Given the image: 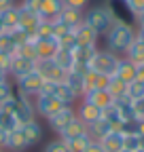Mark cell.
Segmentation results:
<instances>
[{"label":"cell","mask_w":144,"mask_h":152,"mask_svg":"<svg viewBox=\"0 0 144 152\" xmlns=\"http://www.w3.org/2000/svg\"><path fill=\"white\" fill-rule=\"evenodd\" d=\"M7 78H11V76H9V72H4V70H0V80H7Z\"/></svg>","instance_id":"53"},{"label":"cell","mask_w":144,"mask_h":152,"mask_svg":"<svg viewBox=\"0 0 144 152\" xmlns=\"http://www.w3.org/2000/svg\"><path fill=\"white\" fill-rule=\"evenodd\" d=\"M136 28H144V11L136 15Z\"/></svg>","instance_id":"48"},{"label":"cell","mask_w":144,"mask_h":152,"mask_svg":"<svg viewBox=\"0 0 144 152\" xmlns=\"http://www.w3.org/2000/svg\"><path fill=\"white\" fill-rule=\"evenodd\" d=\"M13 4H17L15 0H0V11H4V9H9V7H13Z\"/></svg>","instance_id":"49"},{"label":"cell","mask_w":144,"mask_h":152,"mask_svg":"<svg viewBox=\"0 0 144 152\" xmlns=\"http://www.w3.org/2000/svg\"><path fill=\"white\" fill-rule=\"evenodd\" d=\"M15 87H13V80L7 78V80H0V104H4L11 95H13Z\"/></svg>","instance_id":"40"},{"label":"cell","mask_w":144,"mask_h":152,"mask_svg":"<svg viewBox=\"0 0 144 152\" xmlns=\"http://www.w3.org/2000/svg\"><path fill=\"white\" fill-rule=\"evenodd\" d=\"M40 93H45V95H51V97H57L60 102H64L66 106H74L81 97L72 91L64 80H45L43 83V89H40Z\"/></svg>","instance_id":"5"},{"label":"cell","mask_w":144,"mask_h":152,"mask_svg":"<svg viewBox=\"0 0 144 152\" xmlns=\"http://www.w3.org/2000/svg\"><path fill=\"white\" fill-rule=\"evenodd\" d=\"M106 91H108V95H110V97L117 102V99L125 97L127 85H125L123 80H119V78H115V76H110V78H108V85H106Z\"/></svg>","instance_id":"32"},{"label":"cell","mask_w":144,"mask_h":152,"mask_svg":"<svg viewBox=\"0 0 144 152\" xmlns=\"http://www.w3.org/2000/svg\"><path fill=\"white\" fill-rule=\"evenodd\" d=\"M7 137H9V133L0 129V150H7Z\"/></svg>","instance_id":"47"},{"label":"cell","mask_w":144,"mask_h":152,"mask_svg":"<svg viewBox=\"0 0 144 152\" xmlns=\"http://www.w3.org/2000/svg\"><path fill=\"white\" fill-rule=\"evenodd\" d=\"M138 135H140V137H144V118H142V121H138Z\"/></svg>","instance_id":"52"},{"label":"cell","mask_w":144,"mask_h":152,"mask_svg":"<svg viewBox=\"0 0 144 152\" xmlns=\"http://www.w3.org/2000/svg\"><path fill=\"white\" fill-rule=\"evenodd\" d=\"M85 23L102 38V36L108 34V30L112 28L115 19H112V15H110V11H108L106 4H96V7L85 11Z\"/></svg>","instance_id":"2"},{"label":"cell","mask_w":144,"mask_h":152,"mask_svg":"<svg viewBox=\"0 0 144 152\" xmlns=\"http://www.w3.org/2000/svg\"><path fill=\"white\" fill-rule=\"evenodd\" d=\"M4 104L13 110V114H15V118L19 121V125H26V123H30V121L36 118L34 102L30 97H26V95H21L19 91H13V95H11Z\"/></svg>","instance_id":"3"},{"label":"cell","mask_w":144,"mask_h":152,"mask_svg":"<svg viewBox=\"0 0 144 152\" xmlns=\"http://www.w3.org/2000/svg\"><path fill=\"white\" fill-rule=\"evenodd\" d=\"M36 38H55L53 36V21H43L36 28Z\"/></svg>","instance_id":"39"},{"label":"cell","mask_w":144,"mask_h":152,"mask_svg":"<svg viewBox=\"0 0 144 152\" xmlns=\"http://www.w3.org/2000/svg\"><path fill=\"white\" fill-rule=\"evenodd\" d=\"M83 74H85V70H76V68H72V70H68V72H66V76H64V83H66L72 91H74L79 97H83V93H85Z\"/></svg>","instance_id":"21"},{"label":"cell","mask_w":144,"mask_h":152,"mask_svg":"<svg viewBox=\"0 0 144 152\" xmlns=\"http://www.w3.org/2000/svg\"><path fill=\"white\" fill-rule=\"evenodd\" d=\"M136 80L144 83V66H138V72H136Z\"/></svg>","instance_id":"50"},{"label":"cell","mask_w":144,"mask_h":152,"mask_svg":"<svg viewBox=\"0 0 144 152\" xmlns=\"http://www.w3.org/2000/svg\"><path fill=\"white\" fill-rule=\"evenodd\" d=\"M125 59H129L134 66H144V42H140V40H134L132 42V47L125 51Z\"/></svg>","instance_id":"29"},{"label":"cell","mask_w":144,"mask_h":152,"mask_svg":"<svg viewBox=\"0 0 144 152\" xmlns=\"http://www.w3.org/2000/svg\"><path fill=\"white\" fill-rule=\"evenodd\" d=\"M81 99H85V102H89V104H93V106L100 108V110H104V108H108L110 104H115V99L108 95L106 89H93V91L85 93Z\"/></svg>","instance_id":"17"},{"label":"cell","mask_w":144,"mask_h":152,"mask_svg":"<svg viewBox=\"0 0 144 152\" xmlns=\"http://www.w3.org/2000/svg\"><path fill=\"white\" fill-rule=\"evenodd\" d=\"M4 32V26H2V19H0V34H2Z\"/></svg>","instance_id":"54"},{"label":"cell","mask_w":144,"mask_h":152,"mask_svg":"<svg viewBox=\"0 0 144 152\" xmlns=\"http://www.w3.org/2000/svg\"><path fill=\"white\" fill-rule=\"evenodd\" d=\"M125 97H127V99H132V102L142 99V97H144V83H140V80H132V83L127 85Z\"/></svg>","instance_id":"34"},{"label":"cell","mask_w":144,"mask_h":152,"mask_svg":"<svg viewBox=\"0 0 144 152\" xmlns=\"http://www.w3.org/2000/svg\"><path fill=\"white\" fill-rule=\"evenodd\" d=\"M34 102V110H36V116H40V118H51L55 112H60L66 104L60 102L57 97H51V95H45V93H38L36 97L32 99Z\"/></svg>","instance_id":"7"},{"label":"cell","mask_w":144,"mask_h":152,"mask_svg":"<svg viewBox=\"0 0 144 152\" xmlns=\"http://www.w3.org/2000/svg\"><path fill=\"white\" fill-rule=\"evenodd\" d=\"M83 83H85V93H89V91H93V89H106V85H108V76H102V74H98V72H93V70H85V74H83ZM83 93V95H85Z\"/></svg>","instance_id":"20"},{"label":"cell","mask_w":144,"mask_h":152,"mask_svg":"<svg viewBox=\"0 0 144 152\" xmlns=\"http://www.w3.org/2000/svg\"><path fill=\"white\" fill-rule=\"evenodd\" d=\"M142 148V137L140 135H123V150L136 152Z\"/></svg>","instance_id":"36"},{"label":"cell","mask_w":144,"mask_h":152,"mask_svg":"<svg viewBox=\"0 0 144 152\" xmlns=\"http://www.w3.org/2000/svg\"><path fill=\"white\" fill-rule=\"evenodd\" d=\"M83 152H104V148H102V144H100V142H91V144H89Z\"/></svg>","instance_id":"46"},{"label":"cell","mask_w":144,"mask_h":152,"mask_svg":"<svg viewBox=\"0 0 144 152\" xmlns=\"http://www.w3.org/2000/svg\"><path fill=\"white\" fill-rule=\"evenodd\" d=\"M127 2H129V7H132L134 15H138L140 11H144V0H127Z\"/></svg>","instance_id":"45"},{"label":"cell","mask_w":144,"mask_h":152,"mask_svg":"<svg viewBox=\"0 0 144 152\" xmlns=\"http://www.w3.org/2000/svg\"><path fill=\"white\" fill-rule=\"evenodd\" d=\"M74 118H76V110H74V106H64L60 112L53 114L51 118H47V125H49V127H51V131L57 135V133H60V131H64L72 121H74Z\"/></svg>","instance_id":"9"},{"label":"cell","mask_w":144,"mask_h":152,"mask_svg":"<svg viewBox=\"0 0 144 152\" xmlns=\"http://www.w3.org/2000/svg\"><path fill=\"white\" fill-rule=\"evenodd\" d=\"M104 38H106V49L110 53H115V55H119V57H123L125 51H127L132 47V42L136 40V26L115 21Z\"/></svg>","instance_id":"1"},{"label":"cell","mask_w":144,"mask_h":152,"mask_svg":"<svg viewBox=\"0 0 144 152\" xmlns=\"http://www.w3.org/2000/svg\"><path fill=\"white\" fill-rule=\"evenodd\" d=\"M64 7H70V9H79V11H87L89 7V0H62Z\"/></svg>","instance_id":"42"},{"label":"cell","mask_w":144,"mask_h":152,"mask_svg":"<svg viewBox=\"0 0 144 152\" xmlns=\"http://www.w3.org/2000/svg\"><path fill=\"white\" fill-rule=\"evenodd\" d=\"M38 23H40V17L38 15H34V13L21 9V13H19V30H24L28 36L36 38V28H38Z\"/></svg>","instance_id":"18"},{"label":"cell","mask_w":144,"mask_h":152,"mask_svg":"<svg viewBox=\"0 0 144 152\" xmlns=\"http://www.w3.org/2000/svg\"><path fill=\"white\" fill-rule=\"evenodd\" d=\"M104 4L108 7V11H110V15H112L115 21L136 26V15H134V11H132V7H129L127 0H106Z\"/></svg>","instance_id":"8"},{"label":"cell","mask_w":144,"mask_h":152,"mask_svg":"<svg viewBox=\"0 0 144 152\" xmlns=\"http://www.w3.org/2000/svg\"><path fill=\"white\" fill-rule=\"evenodd\" d=\"M87 133V125L81 121V118H74L64 131H60L57 133V137H62L64 142H70V140H74V137H81V135H85Z\"/></svg>","instance_id":"24"},{"label":"cell","mask_w":144,"mask_h":152,"mask_svg":"<svg viewBox=\"0 0 144 152\" xmlns=\"http://www.w3.org/2000/svg\"><path fill=\"white\" fill-rule=\"evenodd\" d=\"M115 131V127L108 123V121H104V118H100V121H96L93 125H89L87 127V135L91 137L93 142H102L108 133H112Z\"/></svg>","instance_id":"23"},{"label":"cell","mask_w":144,"mask_h":152,"mask_svg":"<svg viewBox=\"0 0 144 152\" xmlns=\"http://www.w3.org/2000/svg\"><path fill=\"white\" fill-rule=\"evenodd\" d=\"M53 61H55L64 72H68V70L74 68V53H72V49H60L55 55H53Z\"/></svg>","instance_id":"30"},{"label":"cell","mask_w":144,"mask_h":152,"mask_svg":"<svg viewBox=\"0 0 144 152\" xmlns=\"http://www.w3.org/2000/svg\"><path fill=\"white\" fill-rule=\"evenodd\" d=\"M74 40L76 45H89V47H98V40H100V36L89 28L87 23H81L76 30H74Z\"/></svg>","instance_id":"22"},{"label":"cell","mask_w":144,"mask_h":152,"mask_svg":"<svg viewBox=\"0 0 144 152\" xmlns=\"http://www.w3.org/2000/svg\"><path fill=\"white\" fill-rule=\"evenodd\" d=\"M100 144H102L104 152H123V135H121L119 131L108 133Z\"/></svg>","instance_id":"28"},{"label":"cell","mask_w":144,"mask_h":152,"mask_svg":"<svg viewBox=\"0 0 144 152\" xmlns=\"http://www.w3.org/2000/svg\"><path fill=\"white\" fill-rule=\"evenodd\" d=\"M0 152H7V150H0Z\"/></svg>","instance_id":"56"},{"label":"cell","mask_w":144,"mask_h":152,"mask_svg":"<svg viewBox=\"0 0 144 152\" xmlns=\"http://www.w3.org/2000/svg\"><path fill=\"white\" fill-rule=\"evenodd\" d=\"M115 106H117V110H119V114H121L123 121H138V118H136V110H134V102H132V99L121 97V99L115 102Z\"/></svg>","instance_id":"31"},{"label":"cell","mask_w":144,"mask_h":152,"mask_svg":"<svg viewBox=\"0 0 144 152\" xmlns=\"http://www.w3.org/2000/svg\"><path fill=\"white\" fill-rule=\"evenodd\" d=\"M60 21L70 28V30H76L81 23H85V11H79V9H70V7H64L62 13H60Z\"/></svg>","instance_id":"14"},{"label":"cell","mask_w":144,"mask_h":152,"mask_svg":"<svg viewBox=\"0 0 144 152\" xmlns=\"http://www.w3.org/2000/svg\"><path fill=\"white\" fill-rule=\"evenodd\" d=\"M117 64H119V55L110 53L108 49H98L89 61V70H93L102 76H115V70H117Z\"/></svg>","instance_id":"4"},{"label":"cell","mask_w":144,"mask_h":152,"mask_svg":"<svg viewBox=\"0 0 144 152\" xmlns=\"http://www.w3.org/2000/svg\"><path fill=\"white\" fill-rule=\"evenodd\" d=\"M19 13H21L19 4H13L4 11H0V19H2L4 30H17L19 28Z\"/></svg>","instance_id":"25"},{"label":"cell","mask_w":144,"mask_h":152,"mask_svg":"<svg viewBox=\"0 0 144 152\" xmlns=\"http://www.w3.org/2000/svg\"><path fill=\"white\" fill-rule=\"evenodd\" d=\"M43 152H70V148H68V144H66L62 137H55V140H51V142L45 146Z\"/></svg>","instance_id":"37"},{"label":"cell","mask_w":144,"mask_h":152,"mask_svg":"<svg viewBox=\"0 0 144 152\" xmlns=\"http://www.w3.org/2000/svg\"><path fill=\"white\" fill-rule=\"evenodd\" d=\"M11 59H13V55H11V53L0 51V70L9 72V68H11Z\"/></svg>","instance_id":"43"},{"label":"cell","mask_w":144,"mask_h":152,"mask_svg":"<svg viewBox=\"0 0 144 152\" xmlns=\"http://www.w3.org/2000/svg\"><path fill=\"white\" fill-rule=\"evenodd\" d=\"M136 152H144V148H140V150H136Z\"/></svg>","instance_id":"55"},{"label":"cell","mask_w":144,"mask_h":152,"mask_svg":"<svg viewBox=\"0 0 144 152\" xmlns=\"http://www.w3.org/2000/svg\"><path fill=\"white\" fill-rule=\"evenodd\" d=\"M136 72H138V66H134L129 59H125V57H119V64H117V70H115V78L123 80L125 85H129L132 80H136Z\"/></svg>","instance_id":"16"},{"label":"cell","mask_w":144,"mask_h":152,"mask_svg":"<svg viewBox=\"0 0 144 152\" xmlns=\"http://www.w3.org/2000/svg\"><path fill=\"white\" fill-rule=\"evenodd\" d=\"M136 40L144 42V28H136Z\"/></svg>","instance_id":"51"},{"label":"cell","mask_w":144,"mask_h":152,"mask_svg":"<svg viewBox=\"0 0 144 152\" xmlns=\"http://www.w3.org/2000/svg\"><path fill=\"white\" fill-rule=\"evenodd\" d=\"M40 4H43V0H21V2H19V7H21L24 11H30V13H34V15L40 13Z\"/></svg>","instance_id":"41"},{"label":"cell","mask_w":144,"mask_h":152,"mask_svg":"<svg viewBox=\"0 0 144 152\" xmlns=\"http://www.w3.org/2000/svg\"><path fill=\"white\" fill-rule=\"evenodd\" d=\"M117 131L121 133V135H138V121H123Z\"/></svg>","instance_id":"38"},{"label":"cell","mask_w":144,"mask_h":152,"mask_svg":"<svg viewBox=\"0 0 144 152\" xmlns=\"http://www.w3.org/2000/svg\"><path fill=\"white\" fill-rule=\"evenodd\" d=\"M43 83H45V80L40 78V74L34 70V72H30V74H24V76H19V78H15V80H13V87H15V91H19L21 95L34 99L36 95L40 93Z\"/></svg>","instance_id":"6"},{"label":"cell","mask_w":144,"mask_h":152,"mask_svg":"<svg viewBox=\"0 0 144 152\" xmlns=\"http://www.w3.org/2000/svg\"><path fill=\"white\" fill-rule=\"evenodd\" d=\"M102 118L110 123V125L115 127V131H117V127L123 123V118H121V114H119V110H117V106H115V104H110L108 108H104V110H102Z\"/></svg>","instance_id":"33"},{"label":"cell","mask_w":144,"mask_h":152,"mask_svg":"<svg viewBox=\"0 0 144 152\" xmlns=\"http://www.w3.org/2000/svg\"><path fill=\"white\" fill-rule=\"evenodd\" d=\"M19 129H21V133H24V137H26V142H28V146L32 148V146H36L40 140H43V125L38 123V121H30V123H26V125H19Z\"/></svg>","instance_id":"15"},{"label":"cell","mask_w":144,"mask_h":152,"mask_svg":"<svg viewBox=\"0 0 144 152\" xmlns=\"http://www.w3.org/2000/svg\"><path fill=\"white\" fill-rule=\"evenodd\" d=\"M62 9H64V2H62V0H43L38 17L43 19V21H53V19L60 17Z\"/></svg>","instance_id":"19"},{"label":"cell","mask_w":144,"mask_h":152,"mask_svg":"<svg viewBox=\"0 0 144 152\" xmlns=\"http://www.w3.org/2000/svg\"><path fill=\"white\" fill-rule=\"evenodd\" d=\"M17 127H19V121L15 118L13 110H11L7 104H0V129L7 131V133H11V131H15Z\"/></svg>","instance_id":"26"},{"label":"cell","mask_w":144,"mask_h":152,"mask_svg":"<svg viewBox=\"0 0 144 152\" xmlns=\"http://www.w3.org/2000/svg\"><path fill=\"white\" fill-rule=\"evenodd\" d=\"M30 146H28V142H26V137H24V133H21L19 127L9 133V137H7V150L9 152H24Z\"/></svg>","instance_id":"27"},{"label":"cell","mask_w":144,"mask_h":152,"mask_svg":"<svg viewBox=\"0 0 144 152\" xmlns=\"http://www.w3.org/2000/svg\"><path fill=\"white\" fill-rule=\"evenodd\" d=\"M36 70V61L34 59H28V57H21V55H13V59H11V68H9V76H11V80L15 78H19V76L24 74H30Z\"/></svg>","instance_id":"11"},{"label":"cell","mask_w":144,"mask_h":152,"mask_svg":"<svg viewBox=\"0 0 144 152\" xmlns=\"http://www.w3.org/2000/svg\"><path fill=\"white\" fill-rule=\"evenodd\" d=\"M74 110H76V118H81L87 127L102 118V110L96 108L93 104L85 102V99H79V106H74Z\"/></svg>","instance_id":"12"},{"label":"cell","mask_w":144,"mask_h":152,"mask_svg":"<svg viewBox=\"0 0 144 152\" xmlns=\"http://www.w3.org/2000/svg\"><path fill=\"white\" fill-rule=\"evenodd\" d=\"M36 72L40 74L43 80H64L66 76V72L53 59H38L36 61Z\"/></svg>","instance_id":"10"},{"label":"cell","mask_w":144,"mask_h":152,"mask_svg":"<svg viewBox=\"0 0 144 152\" xmlns=\"http://www.w3.org/2000/svg\"><path fill=\"white\" fill-rule=\"evenodd\" d=\"M134 110H136V118L142 121L144 118V97L138 99V102H134Z\"/></svg>","instance_id":"44"},{"label":"cell","mask_w":144,"mask_h":152,"mask_svg":"<svg viewBox=\"0 0 144 152\" xmlns=\"http://www.w3.org/2000/svg\"><path fill=\"white\" fill-rule=\"evenodd\" d=\"M93 140L91 137H89L87 135V133H85V135H81V137H74V140H70V142H66L68 144V148H70V152H83L89 144H91Z\"/></svg>","instance_id":"35"},{"label":"cell","mask_w":144,"mask_h":152,"mask_svg":"<svg viewBox=\"0 0 144 152\" xmlns=\"http://www.w3.org/2000/svg\"><path fill=\"white\" fill-rule=\"evenodd\" d=\"M34 47H36V57L38 59H53V55L60 51L57 38H36Z\"/></svg>","instance_id":"13"}]
</instances>
